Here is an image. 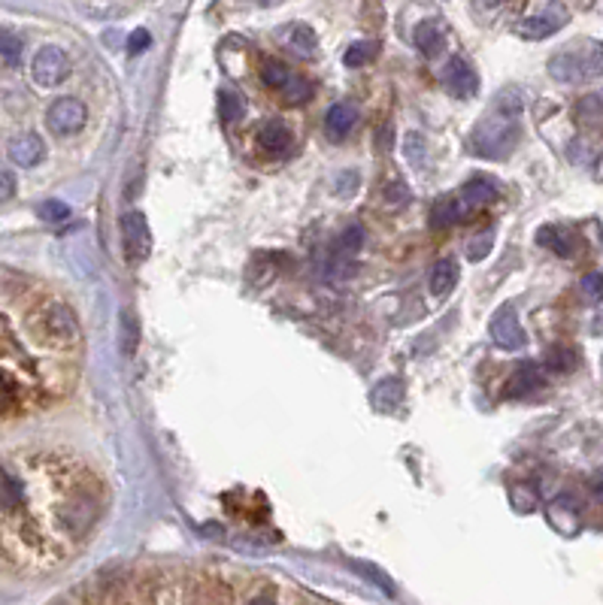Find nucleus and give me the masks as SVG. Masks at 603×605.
Here are the masks:
<instances>
[{"label": "nucleus", "instance_id": "26", "mask_svg": "<svg viewBox=\"0 0 603 605\" xmlns=\"http://www.w3.org/2000/svg\"><path fill=\"white\" fill-rule=\"evenodd\" d=\"M137 342H140V327H137V321H133V315L124 309L122 312V348H124V355H133V351H137Z\"/></svg>", "mask_w": 603, "mask_h": 605}, {"label": "nucleus", "instance_id": "19", "mask_svg": "<svg viewBox=\"0 0 603 605\" xmlns=\"http://www.w3.org/2000/svg\"><path fill=\"white\" fill-rule=\"evenodd\" d=\"M467 212L461 210V203H458V197H443V200L434 203V215H430V224L434 228H449V224H458L464 221Z\"/></svg>", "mask_w": 603, "mask_h": 605}, {"label": "nucleus", "instance_id": "32", "mask_svg": "<svg viewBox=\"0 0 603 605\" xmlns=\"http://www.w3.org/2000/svg\"><path fill=\"white\" fill-rule=\"evenodd\" d=\"M149 43H152V34L146 28H137L128 37V52H131V55H140V52L149 49Z\"/></svg>", "mask_w": 603, "mask_h": 605}, {"label": "nucleus", "instance_id": "25", "mask_svg": "<svg viewBox=\"0 0 603 605\" xmlns=\"http://www.w3.org/2000/svg\"><path fill=\"white\" fill-rule=\"evenodd\" d=\"M0 55H4L6 64H19L22 61V40L15 37L10 28H0Z\"/></svg>", "mask_w": 603, "mask_h": 605}, {"label": "nucleus", "instance_id": "13", "mask_svg": "<svg viewBox=\"0 0 603 605\" xmlns=\"http://www.w3.org/2000/svg\"><path fill=\"white\" fill-rule=\"evenodd\" d=\"M358 122V110L352 103H334L325 115V131L331 140H346L349 131L355 128Z\"/></svg>", "mask_w": 603, "mask_h": 605}, {"label": "nucleus", "instance_id": "3", "mask_svg": "<svg viewBox=\"0 0 603 605\" xmlns=\"http://www.w3.org/2000/svg\"><path fill=\"white\" fill-rule=\"evenodd\" d=\"M549 70H552L555 79L561 83H582V79L598 76L603 70V43H591L585 49L561 52L549 61Z\"/></svg>", "mask_w": 603, "mask_h": 605}, {"label": "nucleus", "instance_id": "10", "mask_svg": "<svg viewBox=\"0 0 603 605\" xmlns=\"http://www.w3.org/2000/svg\"><path fill=\"white\" fill-rule=\"evenodd\" d=\"M494 197H498V188H494L491 179H473V182H467L461 188V194H458V203H461V210L467 212V219L482 210V206H489Z\"/></svg>", "mask_w": 603, "mask_h": 605}, {"label": "nucleus", "instance_id": "18", "mask_svg": "<svg viewBox=\"0 0 603 605\" xmlns=\"http://www.w3.org/2000/svg\"><path fill=\"white\" fill-rule=\"evenodd\" d=\"M361 246H364V228H358V224H352V228H346V230L337 237V242H334V255H331V258L355 260V255H358V251H361Z\"/></svg>", "mask_w": 603, "mask_h": 605}, {"label": "nucleus", "instance_id": "28", "mask_svg": "<svg viewBox=\"0 0 603 605\" xmlns=\"http://www.w3.org/2000/svg\"><path fill=\"white\" fill-rule=\"evenodd\" d=\"M261 79H264V85L276 88V92H282V88L292 83V73H288L282 64H273V61H270V64L261 70Z\"/></svg>", "mask_w": 603, "mask_h": 605}, {"label": "nucleus", "instance_id": "16", "mask_svg": "<svg viewBox=\"0 0 603 605\" xmlns=\"http://www.w3.org/2000/svg\"><path fill=\"white\" fill-rule=\"evenodd\" d=\"M285 43H288V49L294 52V55H301V58H307V55H312L316 52V46H319V40H316V31L310 28V24H292L285 34Z\"/></svg>", "mask_w": 603, "mask_h": 605}, {"label": "nucleus", "instance_id": "7", "mask_svg": "<svg viewBox=\"0 0 603 605\" xmlns=\"http://www.w3.org/2000/svg\"><path fill=\"white\" fill-rule=\"evenodd\" d=\"M561 24H564V10H558V6H543L539 13L521 19L516 24V34L525 40H546V37H552Z\"/></svg>", "mask_w": 603, "mask_h": 605}, {"label": "nucleus", "instance_id": "22", "mask_svg": "<svg viewBox=\"0 0 603 605\" xmlns=\"http://www.w3.org/2000/svg\"><path fill=\"white\" fill-rule=\"evenodd\" d=\"M403 400V385L389 378V382H382L380 387L373 391V403L380 405V409H398Z\"/></svg>", "mask_w": 603, "mask_h": 605}, {"label": "nucleus", "instance_id": "12", "mask_svg": "<svg viewBox=\"0 0 603 605\" xmlns=\"http://www.w3.org/2000/svg\"><path fill=\"white\" fill-rule=\"evenodd\" d=\"M255 137L261 142V149L270 151V155H282V151H288V146H292V131H288L279 119L261 122Z\"/></svg>", "mask_w": 603, "mask_h": 605}, {"label": "nucleus", "instance_id": "20", "mask_svg": "<svg viewBox=\"0 0 603 605\" xmlns=\"http://www.w3.org/2000/svg\"><path fill=\"white\" fill-rule=\"evenodd\" d=\"M219 115L224 122H240L242 115H246V97H242L240 92H224L219 94Z\"/></svg>", "mask_w": 603, "mask_h": 605}, {"label": "nucleus", "instance_id": "29", "mask_svg": "<svg viewBox=\"0 0 603 605\" xmlns=\"http://www.w3.org/2000/svg\"><path fill=\"white\" fill-rule=\"evenodd\" d=\"M282 94H285L288 103H303L310 97V83L307 79H301V76H292V83L282 88Z\"/></svg>", "mask_w": 603, "mask_h": 605}, {"label": "nucleus", "instance_id": "15", "mask_svg": "<svg viewBox=\"0 0 603 605\" xmlns=\"http://www.w3.org/2000/svg\"><path fill=\"white\" fill-rule=\"evenodd\" d=\"M458 276H461V267H458V260H455V258L437 260L434 269H430V291L440 294V297L449 294V291H452V288H455Z\"/></svg>", "mask_w": 603, "mask_h": 605}, {"label": "nucleus", "instance_id": "33", "mask_svg": "<svg viewBox=\"0 0 603 605\" xmlns=\"http://www.w3.org/2000/svg\"><path fill=\"white\" fill-rule=\"evenodd\" d=\"M13 194H15V176L10 173V170L0 167V203L10 200Z\"/></svg>", "mask_w": 603, "mask_h": 605}, {"label": "nucleus", "instance_id": "23", "mask_svg": "<svg viewBox=\"0 0 603 605\" xmlns=\"http://www.w3.org/2000/svg\"><path fill=\"white\" fill-rule=\"evenodd\" d=\"M376 55H380V46H376V43H355V46L346 49L343 64L346 67H367Z\"/></svg>", "mask_w": 603, "mask_h": 605}, {"label": "nucleus", "instance_id": "14", "mask_svg": "<svg viewBox=\"0 0 603 605\" xmlns=\"http://www.w3.org/2000/svg\"><path fill=\"white\" fill-rule=\"evenodd\" d=\"M416 46L425 52V55H437V52L446 46V24L440 19L421 22L416 28Z\"/></svg>", "mask_w": 603, "mask_h": 605}, {"label": "nucleus", "instance_id": "2", "mask_svg": "<svg viewBox=\"0 0 603 605\" xmlns=\"http://www.w3.org/2000/svg\"><path fill=\"white\" fill-rule=\"evenodd\" d=\"M521 137V128L516 122V115H489V119H482L479 124L473 128L470 133V149L476 151L479 158H507L512 149H516V142Z\"/></svg>", "mask_w": 603, "mask_h": 605}, {"label": "nucleus", "instance_id": "8", "mask_svg": "<svg viewBox=\"0 0 603 605\" xmlns=\"http://www.w3.org/2000/svg\"><path fill=\"white\" fill-rule=\"evenodd\" d=\"M489 330H491V339L507 351H516V348L525 346V330H521L516 312H512L509 306H503V309L494 315Z\"/></svg>", "mask_w": 603, "mask_h": 605}, {"label": "nucleus", "instance_id": "5", "mask_svg": "<svg viewBox=\"0 0 603 605\" xmlns=\"http://www.w3.org/2000/svg\"><path fill=\"white\" fill-rule=\"evenodd\" d=\"M70 73V58L64 55V49L58 46H43L37 55H34L31 76L40 88H55L67 79Z\"/></svg>", "mask_w": 603, "mask_h": 605}, {"label": "nucleus", "instance_id": "9", "mask_svg": "<svg viewBox=\"0 0 603 605\" xmlns=\"http://www.w3.org/2000/svg\"><path fill=\"white\" fill-rule=\"evenodd\" d=\"M443 76H446L449 92L455 97H473L479 92V76H476V70L467 64L464 58H449Z\"/></svg>", "mask_w": 603, "mask_h": 605}, {"label": "nucleus", "instance_id": "27", "mask_svg": "<svg viewBox=\"0 0 603 605\" xmlns=\"http://www.w3.org/2000/svg\"><path fill=\"white\" fill-rule=\"evenodd\" d=\"M37 215L43 221H49V224H61V221L70 219V206L61 203V200H43L37 206Z\"/></svg>", "mask_w": 603, "mask_h": 605}, {"label": "nucleus", "instance_id": "17", "mask_svg": "<svg viewBox=\"0 0 603 605\" xmlns=\"http://www.w3.org/2000/svg\"><path fill=\"white\" fill-rule=\"evenodd\" d=\"M543 387V376H539V369L534 364H525L519 369L516 376L509 378V387H507V396H528Z\"/></svg>", "mask_w": 603, "mask_h": 605}, {"label": "nucleus", "instance_id": "6", "mask_svg": "<svg viewBox=\"0 0 603 605\" xmlns=\"http://www.w3.org/2000/svg\"><path fill=\"white\" fill-rule=\"evenodd\" d=\"M122 239L124 251H128V260H146L152 251V233L146 224V215L143 212H124L122 215Z\"/></svg>", "mask_w": 603, "mask_h": 605}, {"label": "nucleus", "instance_id": "31", "mask_svg": "<svg viewBox=\"0 0 603 605\" xmlns=\"http://www.w3.org/2000/svg\"><path fill=\"white\" fill-rule=\"evenodd\" d=\"M491 246H494V233H491V230H485L479 239L467 246V258H470V260H482V258L491 251Z\"/></svg>", "mask_w": 603, "mask_h": 605}, {"label": "nucleus", "instance_id": "1", "mask_svg": "<svg viewBox=\"0 0 603 605\" xmlns=\"http://www.w3.org/2000/svg\"><path fill=\"white\" fill-rule=\"evenodd\" d=\"M106 487L92 466L64 454L0 460V557L49 569L92 536Z\"/></svg>", "mask_w": 603, "mask_h": 605}, {"label": "nucleus", "instance_id": "24", "mask_svg": "<svg viewBox=\"0 0 603 605\" xmlns=\"http://www.w3.org/2000/svg\"><path fill=\"white\" fill-rule=\"evenodd\" d=\"M546 366H549V369H555V373H570V369L576 366V351H573V348H567V346L549 348Z\"/></svg>", "mask_w": 603, "mask_h": 605}, {"label": "nucleus", "instance_id": "34", "mask_svg": "<svg viewBox=\"0 0 603 605\" xmlns=\"http://www.w3.org/2000/svg\"><path fill=\"white\" fill-rule=\"evenodd\" d=\"M249 605H276V602L270 600V596H258V600H252Z\"/></svg>", "mask_w": 603, "mask_h": 605}, {"label": "nucleus", "instance_id": "11", "mask_svg": "<svg viewBox=\"0 0 603 605\" xmlns=\"http://www.w3.org/2000/svg\"><path fill=\"white\" fill-rule=\"evenodd\" d=\"M10 158L19 167H37L46 158V146H43L37 133H22V137H15L10 142Z\"/></svg>", "mask_w": 603, "mask_h": 605}, {"label": "nucleus", "instance_id": "30", "mask_svg": "<svg viewBox=\"0 0 603 605\" xmlns=\"http://www.w3.org/2000/svg\"><path fill=\"white\" fill-rule=\"evenodd\" d=\"M582 294L588 297L591 303H600L603 300V273H588L582 278Z\"/></svg>", "mask_w": 603, "mask_h": 605}, {"label": "nucleus", "instance_id": "4", "mask_svg": "<svg viewBox=\"0 0 603 605\" xmlns=\"http://www.w3.org/2000/svg\"><path fill=\"white\" fill-rule=\"evenodd\" d=\"M85 122H88V110L83 101H76V97H61V101L52 103L46 112V124L55 137H74V133L85 128Z\"/></svg>", "mask_w": 603, "mask_h": 605}, {"label": "nucleus", "instance_id": "21", "mask_svg": "<svg viewBox=\"0 0 603 605\" xmlns=\"http://www.w3.org/2000/svg\"><path fill=\"white\" fill-rule=\"evenodd\" d=\"M539 246L552 249L555 255H561V258H570V255H573L570 237H567L564 230H558V228H543V230H539Z\"/></svg>", "mask_w": 603, "mask_h": 605}]
</instances>
